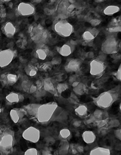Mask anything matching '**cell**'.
I'll list each match as a JSON object with an SVG mask.
<instances>
[{"mask_svg": "<svg viewBox=\"0 0 121 155\" xmlns=\"http://www.w3.org/2000/svg\"><path fill=\"white\" fill-rule=\"evenodd\" d=\"M107 31L111 33H115L119 32L121 31V26L117 27H110L106 28Z\"/></svg>", "mask_w": 121, "mask_h": 155, "instance_id": "f35d334b", "label": "cell"}, {"mask_svg": "<svg viewBox=\"0 0 121 155\" xmlns=\"http://www.w3.org/2000/svg\"><path fill=\"white\" fill-rule=\"evenodd\" d=\"M52 66L51 62H46L40 64L37 68L41 71H48L52 69Z\"/></svg>", "mask_w": 121, "mask_h": 155, "instance_id": "4dcf8cb0", "label": "cell"}, {"mask_svg": "<svg viewBox=\"0 0 121 155\" xmlns=\"http://www.w3.org/2000/svg\"><path fill=\"white\" fill-rule=\"evenodd\" d=\"M79 76L78 75H74L71 76L69 78V83L70 84H72L73 82H75V81H78L79 80Z\"/></svg>", "mask_w": 121, "mask_h": 155, "instance_id": "ee69618b", "label": "cell"}, {"mask_svg": "<svg viewBox=\"0 0 121 155\" xmlns=\"http://www.w3.org/2000/svg\"><path fill=\"white\" fill-rule=\"evenodd\" d=\"M26 114V112L23 108H13L10 111V116L12 122L15 124H17Z\"/></svg>", "mask_w": 121, "mask_h": 155, "instance_id": "9a60e30c", "label": "cell"}, {"mask_svg": "<svg viewBox=\"0 0 121 155\" xmlns=\"http://www.w3.org/2000/svg\"><path fill=\"white\" fill-rule=\"evenodd\" d=\"M1 36H2L1 33H0V38H1Z\"/></svg>", "mask_w": 121, "mask_h": 155, "instance_id": "6f0895ef", "label": "cell"}, {"mask_svg": "<svg viewBox=\"0 0 121 155\" xmlns=\"http://www.w3.org/2000/svg\"><path fill=\"white\" fill-rule=\"evenodd\" d=\"M114 135L117 139H118L119 140H121V130L120 129H118L114 130Z\"/></svg>", "mask_w": 121, "mask_h": 155, "instance_id": "7bdbcfd3", "label": "cell"}, {"mask_svg": "<svg viewBox=\"0 0 121 155\" xmlns=\"http://www.w3.org/2000/svg\"><path fill=\"white\" fill-rule=\"evenodd\" d=\"M16 56V52L12 49L0 51V67H6L11 64Z\"/></svg>", "mask_w": 121, "mask_h": 155, "instance_id": "9c48e42d", "label": "cell"}, {"mask_svg": "<svg viewBox=\"0 0 121 155\" xmlns=\"http://www.w3.org/2000/svg\"><path fill=\"white\" fill-rule=\"evenodd\" d=\"M40 106V104H30L24 106L23 108L24 109L27 114L30 116H35L38 108Z\"/></svg>", "mask_w": 121, "mask_h": 155, "instance_id": "7402d4cb", "label": "cell"}, {"mask_svg": "<svg viewBox=\"0 0 121 155\" xmlns=\"http://www.w3.org/2000/svg\"><path fill=\"white\" fill-rule=\"evenodd\" d=\"M82 61L79 58H73L67 60L64 66V69L67 72H77L80 70Z\"/></svg>", "mask_w": 121, "mask_h": 155, "instance_id": "8fae6325", "label": "cell"}, {"mask_svg": "<svg viewBox=\"0 0 121 155\" xmlns=\"http://www.w3.org/2000/svg\"><path fill=\"white\" fill-rule=\"evenodd\" d=\"M73 43L74 42H68L60 47L58 50L60 54L62 56L66 57L73 54L75 48V45Z\"/></svg>", "mask_w": 121, "mask_h": 155, "instance_id": "ac0fdd59", "label": "cell"}, {"mask_svg": "<svg viewBox=\"0 0 121 155\" xmlns=\"http://www.w3.org/2000/svg\"><path fill=\"white\" fill-rule=\"evenodd\" d=\"M58 107V104L54 102L40 104L35 115L37 121L42 124L50 121Z\"/></svg>", "mask_w": 121, "mask_h": 155, "instance_id": "6da1fadb", "label": "cell"}, {"mask_svg": "<svg viewBox=\"0 0 121 155\" xmlns=\"http://www.w3.org/2000/svg\"><path fill=\"white\" fill-rule=\"evenodd\" d=\"M89 155H111V151L107 148L97 147L91 150Z\"/></svg>", "mask_w": 121, "mask_h": 155, "instance_id": "44dd1931", "label": "cell"}, {"mask_svg": "<svg viewBox=\"0 0 121 155\" xmlns=\"http://www.w3.org/2000/svg\"><path fill=\"white\" fill-rule=\"evenodd\" d=\"M118 39L113 35L106 37L101 45V50L104 54H110L117 53L120 49Z\"/></svg>", "mask_w": 121, "mask_h": 155, "instance_id": "5b68a950", "label": "cell"}, {"mask_svg": "<svg viewBox=\"0 0 121 155\" xmlns=\"http://www.w3.org/2000/svg\"><path fill=\"white\" fill-rule=\"evenodd\" d=\"M82 138L83 141L86 144H91L96 140V135L91 130H85L82 133Z\"/></svg>", "mask_w": 121, "mask_h": 155, "instance_id": "d6986e66", "label": "cell"}, {"mask_svg": "<svg viewBox=\"0 0 121 155\" xmlns=\"http://www.w3.org/2000/svg\"><path fill=\"white\" fill-rule=\"evenodd\" d=\"M120 10V8L117 6L110 5L106 7L104 9L103 12L105 15L107 16H112L119 12Z\"/></svg>", "mask_w": 121, "mask_h": 155, "instance_id": "d4e9b609", "label": "cell"}, {"mask_svg": "<svg viewBox=\"0 0 121 155\" xmlns=\"http://www.w3.org/2000/svg\"><path fill=\"white\" fill-rule=\"evenodd\" d=\"M80 82V81H75V82H73V83L71 84V86H72L73 88H74V87H76L77 86V85L79 84Z\"/></svg>", "mask_w": 121, "mask_h": 155, "instance_id": "f5cc1de1", "label": "cell"}, {"mask_svg": "<svg viewBox=\"0 0 121 155\" xmlns=\"http://www.w3.org/2000/svg\"><path fill=\"white\" fill-rule=\"evenodd\" d=\"M98 33L99 31L96 28H89L83 32L81 38L85 43H90L96 38Z\"/></svg>", "mask_w": 121, "mask_h": 155, "instance_id": "5bb4252c", "label": "cell"}, {"mask_svg": "<svg viewBox=\"0 0 121 155\" xmlns=\"http://www.w3.org/2000/svg\"><path fill=\"white\" fill-rule=\"evenodd\" d=\"M17 12L21 16H29L35 13L36 9L31 3L21 2L18 6Z\"/></svg>", "mask_w": 121, "mask_h": 155, "instance_id": "30bf717a", "label": "cell"}, {"mask_svg": "<svg viewBox=\"0 0 121 155\" xmlns=\"http://www.w3.org/2000/svg\"><path fill=\"white\" fill-rule=\"evenodd\" d=\"M54 30L59 36L67 38L72 34L74 28L73 25L66 20H60L55 23Z\"/></svg>", "mask_w": 121, "mask_h": 155, "instance_id": "8992f818", "label": "cell"}, {"mask_svg": "<svg viewBox=\"0 0 121 155\" xmlns=\"http://www.w3.org/2000/svg\"><path fill=\"white\" fill-rule=\"evenodd\" d=\"M50 49L44 44H38L35 49V56L41 60L47 59L50 56Z\"/></svg>", "mask_w": 121, "mask_h": 155, "instance_id": "7c38bea8", "label": "cell"}, {"mask_svg": "<svg viewBox=\"0 0 121 155\" xmlns=\"http://www.w3.org/2000/svg\"><path fill=\"white\" fill-rule=\"evenodd\" d=\"M18 77L13 73H4L0 77V81L3 86H12L17 82Z\"/></svg>", "mask_w": 121, "mask_h": 155, "instance_id": "4fadbf2b", "label": "cell"}, {"mask_svg": "<svg viewBox=\"0 0 121 155\" xmlns=\"http://www.w3.org/2000/svg\"><path fill=\"white\" fill-rule=\"evenodd\" d=\"M36 86L37 88H38L39 89L41 88L43 86V81H41L40 80H38L36 82Z\"/></svg>", "mask_w": 121, "mask_h": 155, "instance_id": "f907efd6", "label": "cell"}, {"mask_svg": "<svg viewBox=\"0 0 121 155\" xmlns=\"http://www.w3.org/2000/svg\"><path fill=\"white\" fill-rule=\"evenodd\" d=\"M30 37L38 44H44L48 40L49 34L47 30L39 25H35L29 30Z\"/></svg>", "mask_w": 121, "mask_h": 155, "instance_id": "277c9868", "label": "cell"}, {"mask_svg": "<svg viewBox=\"0 0 121 155\" xmlns=\"http://www.w3.org/2000/svg\"><path fill=\"white\" fill-rule=\"evenodd\" d=\"M32 83L30 81L28 80H25L22 81L21 83V87L23 90L25 92L28 93L29 92V89L30 87L32 85Z\"/></svg>", "mask_w": 121, "mask_h": 155, "instance_id": "1f68e13d", "label": "cell"}, {"mask_svg": "<svg viewBox=\"0 0 121 155\" xmlns=\"http://www.w3.org/2000/svg\"><path fill=\"white\" fill-rule=\"evenodd\" d=\"M69 150L74 155H79L84 152V148L80 145L77 144H71L70 145Z\"/></svg>", "mask_w": 121, "mask_h": 155, "instance_id": "484cf974", "label": "cell"}, {"mask_svg": "<svg viewBox=\"0 0 121 155\" xmlns=\"http://www.w3.org/2000/svg\"><path fill=\"white\" fill-rule=\"evenodd\" d=\"M24 155H40L39 151L36 148H29L26 150Z\"/></svg>", "mask_w": 121, "mask_h": 155, "instance_id": "e575fe53", "label": "cell"}, {"mask_svg": "<svg viewBox=\"0 0 121 155\" xmlns=\"http://www.w3.org/2000/svg\"><path fill=\"white\" fill-rule=\"evenodd\" d=\"M119 94L117 91H107L100 94L94 99V103L97 107L102 109L110 107L113 103L118 100Z\"/></svg>", "mask_w": 121, "mask_h": 155, "instance_id": "7a4b0ae2", "label": "cell"}, {"mask_svg": "<svg viewBox=\"0 0 121 155\" xmlns=\"http://www.w3.org/2000/svg\"><path fill=\"white\" fill-rule=\"evenodd\" d=\"M73 91L76 95L81 96L84 94L86 91V87L84 84L80 82L77 86L73 88Z\"/></svg>", "mask_w": 121, "mask_h": 155, "instance_id": "4316f807", "label": "cell"}, {"mask_svg": "<svg viewBox=\"0 0 121 155\" xmlns=\"http://www.w3.org/2000/svg\"><path fill=\"white\" fill-rule=\"evenodd\" d=\"M32 2H34V3L37 2V3H39L41 2V1H32Z\"/></svg>", "mask_w": 121, "mask_h": 155, "instance_id": "11a10c76", "label": "cell"}, {"mask_svg": "<svg viewBox=\"0 0 121 155\" xmlns=\"http://www.w3.org/2000/svg\"><path fill=\"white\" fill-rule=\"evenodd\" d=\"M70 144L68 140H60L59 145V155H66L69 151Z\"/></svg>", "mask_w": 121, "mask_h": 155, "instance_id": "603a6c76", "label": "cell"}, {"mask_svg": "<svg viewBox=\"0 0 121 155\" xmlns=\"http://www.w3.org/2000/svg\"><path fill=\"white\" fill-rule=\"evenodd\" d=\"M2 33L8 38L14 37L16 33V28L11 22H7L2 27Z\"/></svg>", "mask_w": 121, "mask_h": 155, "instance_id": "2e32d148", "label": "cell"}, {"mask_svg": "<svg viewBox=\"0 0 121 155\" xmlns=\"http://www.w3.org/2000/svg\"><path fill=\"white\" fill-rule=\"evenodd\" d=\"M105 2V1H102H102H99V0H98V1H95V2H97V3H100V2Z\"/></svg>", "mask_w": 121, "mask_h": 155, "instance_id": "db71d44e", "label": "cell"}, {"mask_svg": "<svg viewBox=\"0 0 121 155\" xmlns=\"http://www.w3.org/2000/svg\"><path fill=\"white\" fill-rule=\"evenodd\" d=\"M108 128H114L118 127L120 125V122L118 120L112 119L110 121H108L107 124Z\"/></svg>", "mask_w": 121, "mask_h": 155, "instance_id": "d590c367", "label": "cell"}, {"mask_svg": "<svg viewBox=\"0 0 121 155\" xmlns=\"http://www.w3.org/2000/svg\"><path fill=\"white\" fill-rule=\"evenodd\" d=\"M92 115L95 119V121L105 119L108 118V114L107 112L100 109H96L94 111Z\"/></svg>", "mask_w": 121, "mask_h": 155, "instance_id": "cb8c5ba5", "label": "cell"}, {"mask_svg": "<svg viewBox=\"0 0 121 155\" xmlns=\"http://www.w3.org/2000/svg\"><path fill=\"white\" fill-rule=\"evenodd\" d=\"M61 61H62V59L60 57H55L52 59V61L50 62L52 65H58L61 63Z\"/></svg>", "mask_w": 121, "mask_h": 155, "instance_id": "ab89813d", "label": "cell"}, {"mask_svg": "<svg viewBox=\"0 0 121 155\" xmlns=\"http://www.w3.org/2000/svg\"><path fill=\"white\" fill-rule=\"evenodd\" d=\"M27 41L26 39L23 38H20L18 39V40L17 41L16 44L18 48H24L27 45Z\"/></svg>", "mask_w": 121, "mask_h": 155, "instance_id": "8d00e7d4", "label": "cell"}, {"mask_svg": "<svg viewBox=\"0 0 121 155\" xmlns=\"http://www.w3.org/2000/svg\"><path fill=\"white\" fill-rule=\"evenodd\" d=\"M76 114L80 117H84L87 114L88 112V108L85 105H80L78 106L75 109Z\"/></svg>", "mask_w": 121, "mask_h": 155, "instance_id": "83f0119b", "label": "cell"}, {"mask_svg": "<svg viewBox=\"0 0 121 155\" xmlns=\"http://www.w3.org/2000/svg\"><path fill=\"white\" fill-rule=\"evenodd\" d=\"M15 143L14 133L12 130H7L0 136V153L7 155L13 150Z\"/></svg>", "mask_w": 121, "mask_h": 155, "instance_id": "3957f363", "label": "cell"}, {"mask_svg": "<svg viewBox=\"0 0 121 155\" xmlns=\"http://www.w3.org/2000/svg\"><path fill=\"white\" fill-rule=\"evenodd\" d=\"M43 87L45 91L48 92L51 94L55 95L56 94V88L50 78H47L43 81Z\"/></svg>", "mask_w": 121, "mask_h": 155, "instance_id": "ffe728a7", "label": "cell"}, {"mask_svg": "<svg viewBox=\"0 0 121 155\" xmlns=\"http://www.w3.org/2000/svg\"><path fill=\"white\" fill-rule=\"evenodd\" d=\"M37 90H38V88H37V86H36V85L33 84L31 87H30V89H29L28 93L30 94H34V93L37 91Z\"/></svg>", "mask_w": 121, "mask_h": 155, "instance_id": "bcb514c9", "label": "cell"}, {"mask_svg": "<svg viewBox=\"0 0 121 155\" xmlns=\"http://www.w3.org/2000/svg\"><path fill=\"white\" fill-rule=\"evenodd\" d=\"M2 107L0 106V114H1L2 113Z\"/></svg>", "mask_w": 121, "mask_h": 155, "instance_id": "9f6ffc18", "label": "cell"}, {"mask_svg": "<svg viewBox=\"0 0 121 155\" xmlns=\"http://www.w3.org/2000/svg\"><path fill=\"white\" fill-rule=\"evenodd\" d=\"M42 155H55L52 150L49 148H45L42 152Z\"/></svg>", "mask_w": 121, "mask_h": 155, "instance_id": "b9f144b4", "label": "cell"}, {"mask_svg": "<svg viewBox=\"0 0 121 155\" xmlns=\"http://www.w3.org/2000/svg\"><path fill=\"white\" fill-rule=\"evenodd\" d=\"M86 56L87 58H92L94 57V54L93 52H89L86 54Z\"/></svg>", "mask_w": 121, "mask_h": 155, "instance_id": "816d5d0a", "label": "cell"}, {"mask_svg": "<svg viewBox=\"0 0 121 155\" xmlns=\"http://www.w3.org/2000/svg\"><path fill=\"white\" fill-rule=\"evenodd\" d=\"M102 58H96L90 63V73L96 77H100L103 74L106 68V65Z\"/></svg>", "mask_w": 121, "mask_h": 155, "instance_id": "52a82bcc", "label": "cell"}, {"mask_svg": "<svg viewBox=\"0 0 121 155\" xmlns=\"http://www.w3.org/2000/svg\"><path fill=\"white\" fill-rule=\"evenodd\" d=\"M70 102L72 103L76 104L79 102L78 98H77L76 96L75 95H73V96H71V97H70L69 98Z\"/></svg>", "mask_w": 121, "mask_h": 155, "instance_id": "7dc6e473", "label": "cell"}, {"mask_svg": "<svg viewBox=\"0 0 121 155\" xmlns=\"http://www.w3.org/2000/svg\"><path fill=\"white\" fill-rule=\"evenodd\" d=\"M22 136L27 141L36 143L40 140V130L36 127L30 126L23 132Z\"/></svg>", "mask_w": 121, "mask_h": 155, "instance_id": "ba28073f", "label": "cell"}, {"mask_svg": "<svg viewBox=\"0 0 121 155\" xmlns=\"http://www.w3.org/2000/svg\"><path fill=\"white\" fill-rule=\"evenodd\" d=\"M59 137L61 140H69L71 137V132L68 129H63L60 131Z\"/></svg>", "mask_w": 121, "mask_h": 155, "instance_id": "f1b7e54d", "label": "cell"}, {"mask_svg": "<svg viewBox=\"0 0 121 155\" xmlns=\"http://www.w3.org/2000/svg\"><path fill=\"white\" fill-rule=\"evenodd\" d=\"M75 8V6L74 4H70V5H68V7H67V11L68 12H71L74 11Z\"/></svg>", "mask_w": 121, "mask_h": 155, "instance_id": "681fc988", "label": "cell"}, {"mask_svg": "<svg viewBox=\"0 0 121 155\" xmlns=\"http://www.w3.org/2000/svg\"><path fill=\"white\" fill-rule=\"evenodd\" d=\"M81 121L78 120H74L73 122V125L75 128L80 127L81 125Z\"/></svg>", "mask_w": 121, "mask_h": 155, "instance_id": "c3c4849f", "label": "cell"}, {"mask_svg": "<svg viewBox=\"0 0 121 155\" xmlns=\"http://www.w3.org/2000/svg\"><path fill=\"white\" fill-rule=\"evenodd\" d=\"M121 65L119 66V68H118V70L116 71V73H115V76L116 78V79L117 80H119V81H121Z\"/></svg>", "mask_w": 121, "mask_h": 155, "instance_id": "f6af8a7d", "label": "cell"}, {"mask_svg": "<svg viewBox=\"0 0 121 155\" xmlns=\"http://www.w3.org/2000/svg\"><path fill=\"white\" fill-rule=\"evenodd\" d=\"M109 119L108 118L105 119L100 120H97L95 121L96 124V125L98 126V128H102V127H104L106 124H107Z\"/></svg>", "mask_w": 121, "mask_h": 155, "instance_id": "74e56055", "label": "cell"}, {"mask_svg": "<svg viewBox=\"0 0 121 155\" xmlns=\"http://www.w3.org/2000/svg\"><path fill=\"white\" fill-rule=\"evenodd\" d=\"M5 99L8 104L12 105L22 102L24 100V97L20 93L12 92L6 97Z\"/></svg>", "mask_w": 121, "mask_h": 155, "instance_id": "e0dca14e", "label": "cell"}, {"mask_svg": "<svg viewBox=\"0 0 121 155\" xmlns=\"http://www.w3.org/2000/svg\"><path fill=\"white\" fill-rule=\"evenodd\" d=\"M90 23L92 27H95L100 25L101 23V21H100L99 19H91Z\"/></svg>", "mask_w": 121, "mask_h": 155, "instance_id": "60d3db41", "label": "cell"}, {"mask_svg": "<svg viewBox=\"0 0 121 155\" xmlns=\"http://www.w3.org/2000/svg\"><path fill=\"white\" fill-rule=\"evenodd\" d=\"M7 16L6 9L5 7L2 5H0V22L5 21Z\"/></svg>", "mask_w": 121, "mask_h": 155, "instance_id": "836d02e7", "label": "cell"}, {"mask_svg": "<svg viewBox=\"0 0 121 155\" xmlns=\"http://www.w3.org/2000/svg\"><path fill=\"white\" fill-rule=\"evenodd\" d=\"M38 69L37 67L31 64L28 65L25 68L26 74L30 77L35 76L37 74Z\"/></svg>", "mask_w": 121, "mask_h": 155, "instance_id": "f546056e", "label": "cell"}, {"mask_svg": "<svg viewBox=\"0 0 121 155\" xmlns=\"http://www.w3.org/2000/svg\"><path fill=\"white\" fill-rule=\"evenodd\" d=\"M68 88L69 86L66 83H59L56 86V92L59 94H62V93L68 90Z\"/></svg>", "mask_w": 121, "mask_h": 155, "instance_id": "d6a6232c", "label": "cell"}]
</instances>
